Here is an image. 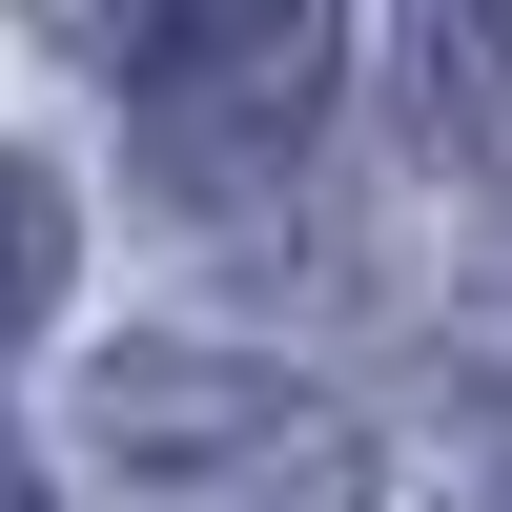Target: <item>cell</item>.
I'll return each mask as SVG.
<instances>
[{"label":"cell","mask_w":512,"mask_h":512,"mask_svg":"<svg viewBox=\"0 0 512 512\" xmlns=\"http://www.w3.org/2000/svg\"><path fill=\"white\" fill-rule=\"evenodd\" d=\"M82 451L123 472V512H369L349 410L246 369V349H103Z\"/></svg>","instance_id":"obj_1"},{"label":"cell","mask_w":512,"mask_h":512,"mask_svg":"<svg viewBox=\"0 0 512 512\" xmlns=\"http://www.w3.org/2000/svg\"><path fill=\"white\" fill-rule=\"evenodd\" d=\"M62 62H103L144 103V164L185 185H267L328 123V0H41Z\"/></svg>","instance_id":"obj_2"},{"label":"cell","mask_w":512,"mask_h":512,"mask_svg":"<svg viewBox=\"0 0 512 512\" xmlns=\"http://www.w3.org/2000/svg\"><path fill=\"white\" fill-rule=\"evenodd\" d=\"M512 103V0H410V144H492Z\"/></svg>","instance_id":"obj_3"},{"label":"cell","mask_w":512,"mask_h":512,"mask_svg":"<svg viewBox=\"0 0 512 512\" xmlns=\"http://www.w3.org/2000/svg\"><path fill=\"white\" fill-rule=\"evenodd\" d=\"M62 246H82V226H62V164H21V144H0V349L62 308Z\"/></svg>","instance_id":"obj_4"},{"label":"cell","mask_w":512,"mask_h":512,"mask_svg":"<svg viewBox=\"0 0 512 512\" xmlns=\"http://www.w3.org/2000/svg\"><path fill=\"white\" fill-rule=\"evenodd\" d=\"M451 512H512V431H492V451H472V492H451Z\"/></svg>","instance_id":"obj_5"},{"label":"cell","mask_w":512,"mask_h":512,"mask_svg":"<svg viewBox=\"0 0 512 512\" xmlns=\"http://www.w3.org/2000/svg\"><path fill=\"white\" fill-rule=\"evenodd\" d=\"M0 512H41V472H21V451H0Z\"/></svg>","instance_id":"obj_6"}]
</instances>
